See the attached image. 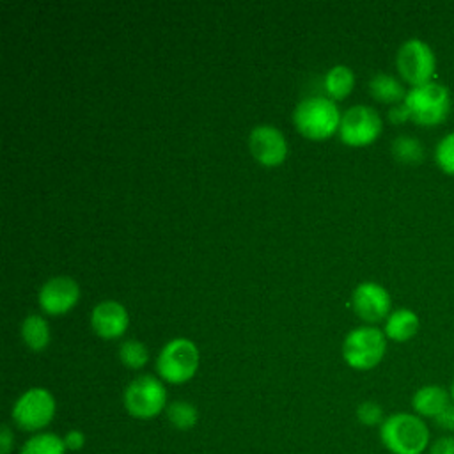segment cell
I'll return each instance as SVG.
<instances>
[{
  "label": "cell",
  "mask_w": 454,
  "mask_h": 454,
  "mask_svg": "<svg viewBox=\"0 0 454 454\" xmlns=\"http://www.w3.org/2000/svg\"><path fill=\"white\" fill-rule=\"evenodd\" d=\"M426 454H454V434H438L433 438Z\"/></svg>",
  "instance_id": "25"
},
{
  "label": "cell",
  "mask_w": 454,
  "mask_h": 454,
  "mask_svg": "<svg viewBox=\"0 0 454 454\" xmlns=\"http://www.w3.org/2000/svg\"><path fill=\"white\" fill-rule=\"evenodd\" d=\"M129 325L128 310L115 300L99 301L90 312V326L101 339H117L124 335Z\"/></svg>",
  "instance_id": "13"
},
{
  "label": "cell",
  "mask_w": 454,
  "mask_h": 454,
  "mask_svg": "<svg viewBox=\"0 0 454 454\" xmlns=\"http://www.w3.org/2000/svg\"><path fill=\"white\" fill-rule=\"evenodd\" d=\"M449 394H450V401H452V404H454V380H452V383H450V387H449Z\"/></svg>",
  "instance_id": "30"
},
{
  "label": "cell",
  "mask_w": 454,
  "mask_h": 454,
  "mask_svg": "<svg viewBox=\"0 0 454 454\" xmlns=\"http://www.w3.org/2000/svg\"><path fill=\"white\" fill-rule=\"evenodd\" d=\"M122 404L131 417L151 420L167 410V388L156 376H137L126 385L122 392Z\"/></svg>",
  "instance_id": "6"
},
{
  "label": "cell",
  "mask_w": 454,
  "mask_h": 454,
  "mask_svg": "<svg viewBox=\"0 0 454 454\" xmlns=\"http://www.w3.org/2000/svg\"><path fill=\"white\" fill-rule=\"evenodd\" d=\"M450 404L449 388L436 383L422 385L411 395V411L424 420H434Z\"/></svg>",
  "instance_id": "14"
},
{
  "label": "cell",
  "mask_w": 454,
  "mask_h": 454,
  "mask_svg": "<svg viewBox=\"0 0 454 454\" xmlns=\"http://www.w3.org/2000/svg\"><path fill=\"white\" fill-rule=\"evenodd\" d=\"M356 419L360 424L364 426H381V422L385 420V413H383V408L376 403V401H362L358 406H356Z\"/></svg>",
  "instance_id": "24"
},
{
  "label": "cell",
  "mask_w": 454,
  "mask_h": 454,
  "mask_svg": "<svg viewBox=\"0 0 454 454\" xmlns=\"http://www.w3.org/2000/svg\"><path fill=\"white\" fill-rule=\"evenodd\" d=\"M62 438H64L66 449L71 452H76L85 445V434L80 429H69Z\"/></svg>",
  "instance_id": "27"
},
{
  "label": "cell",
  "mask_w": 454,
  "mask_h": 454,
  "mask_svg": "<svg viewBox=\"0 0 454 454\" xmlns=\"http://www.w3.org/2000/svg\"><path fill=\"white\" fill-rule=\"evenodd\" d=\"M388 121L394 122V124H403V122H406V121H411V119H410V112H408L404 101L399 103V105L390 106V110H388Z\"/></svg>",
  "instance_id": "28"
},
{
  "label": "cell",
  "mask_w": 454,
  "mask_h": 454,
  "mask_svg": "<svg viewBox=\"0 0 454 454\" xmlns=\"http://www.w3.org/2000/svg\"><path fill=\"white\" fill-rule=\"evenodd\" d=\"M14 447V433L9 426H2L0 429V454H11Z\"/></svg>",
  "instance_id": "29"
},
{
  "label": "cell",
  "mask_w": 454,
  "mask_h": 454,
  "mask_svg": "<svg viewBox=\"0 0 454 454\" xmlns=\"http://www.w3.org/2000/svg\"><path fill=\"white\" fill-rule=\"evenodd\" d=\"M369 92L371 96L385 105H399L406 98V89L401 80H397L394 74L388 73H376L369 80Z\"/></svg>",
  "instance_id": "16"
},
{
  "label": "cell",
  "mask_w": 454,
  "mask_h": 454,
  "mask_svg": "<svg viewBox=\"0 0 454 454\" xmlns=\"http://www.w3.org/2000/svg\"><path fill=\"white\" fill-rule=\"evenodd\" d=\"M387 340L376 326L353 328L342 340V358L355 371L374 369L387 353Z\"/></svg>",
  "instance_id": "7"
},
{
  "label": "cell",
  "mask_w": 454,
  "mask_h": 454,
  "mask_svg": "<svg viewBox=\"0 0 454 454\" xmlns=\"http://www.w3.org/2000/svg\"><path fill=\"white\" fill-rule=\"evenodd\" d=\"M381 129V117L372 106L355 105L349 106L340 117L339 138L349 147H365L378 140Z\"/></svg>",
  "instance_id": "9"
},
{
  "label": "cell",
  "mask_w": 454,
  "mask_h": 454,
  "mask_svg": "<svg viewBox=\"0 0 454 454\" xmlns=\"http://www.w3.org/2000/svg\"><path fill=\"white\" fill-rule=\"evenodd\" d=\"M355 87V73L349 66L337 64L325 74V90L332 99H344Z\"/></svg>",
  "instance_id": "18"
},
{
  "label": "cell",
  "mask_w": 454,
  "mask_h": 454,
  "mask_svg": "<svg viewBox=\"0 0 454 454\" xmlns=\"http://www.w3.org/2000/svg\"><path fill=\"white\" fill-rule=\"evenodd\" d=\"M21 339L32 351H43L50 344L48 321L39 314H28L21 323Z\"/></svg>",
  "instance_id": "17"
},
{
  "label": "cell",
  "mask_w": 454,
  "mask_h": 454,
  "mask_svg": "<svg viewBox=\"0 0 454 454\" xmlns=\"http://www.w3.org/2000/svg\"><path fill=\"white\" fill-rule=\"evenodd\" d=\"M411 122L433 128L442 124L450 112V92L442 82L431 80L427 83L410 87L404 98Z\"/></svg>",
  "instance_id": "2"
},
{
  "label": "cell",
  "mask_w": 454,
  "mask_h": 454,
  "mask_svg": "<svg viewBox=\"0 0 454 454\" xmlns=\"http://www.w3.org/2000/svg\"><path fill=\"white\" fill-rule=\"evenodd\" d=\"M119 358L128 369H142L149 360V351L144 342L128 339L119 346Z\"/></svg>",
  "instance_id": "22"
},
{
  "label": "cell",
  "mask_w": 454,
  "mask_h": 454,
  "mask_svg": "<svg viewBox=\"0 0 454 454\" xmlns=\"http://www.w3.org/2000/svg\"><path fill=\"white\" fill-rule=\"evenodd\" d=\"M395 67L406 83L417 87L434 80L436 57L424 39L411 37L399 46L395 53Z\"/></svg>",
  "instance_id": "8"
},
{
  "label": "cell",
  "mask_w": 454,
  "mask_h": 454,
  "mask_svg": "<svg viewBox=\"0 0 454 454\" xmlns=\"http://www.w3.org/2000/svg\"><path fill=\"white\" fill-rule=\"evenodd\" d=\"M248 147L252 156L266 165H280L287 156V140L284 133L271 124H259L248 135Z\"/></svg>",
  "instance_id": "11"
},
{
  "label": "cell",
  "mask_w": 454,
  "mask_h": 454,
  "mask_svg": "<svg viewBox=\"0 0 454 454\" xmlns=\"http://www.w3.org/2000/svg\"><path fill=\"white\" fill-rule=\"evenodd\" d=\"M66 452L67 449H66L64 438L50 431H41L28 436L18 450V454H66Z\"/></svg>",
  "instance_id": "19"
},
{
  "label": "cell",
  "mask_w": 454,
  "mask_h": 454,
  "mask_svg": "<svg viewBox=\"0 0 454 454\" xmlns=\"http://www.w3.org/2000/svg\"><path fill=\"white\" fill-rule=\"evenodd\" d=\"M419 328H420V319L415 314V310L408 307H399L387 316L383 333L388 340L408 342L419 333Z\"/></svg>",
  "instance_id": "15"
},
{
  "label": "cell",
  "mask_w": 454,
  "mask_h": 454,
  "mask_svg": "<svg viewBox=\"0 0 454 454\" xmlns=\"http://www.w3.org/2000/svg\"><path fill=\"white\" fill-rule=\"evenodd\" d=\"M351 307L355 314L365 323H378L387 319V316L392 312V298L381 284L365 280L353 289Z\"/></svg>",
  "instance_id": "10"
},
{
  "label": "cell",
  "mask_w": 454,
  "mask_h": 454,
  "mask_svg": "<svg viewBox=\"0 0 454 454\" xmlns=\"http://www.w3.org/2000/svg\"><path fill=\"white\" fill-rule=\"evenodd\" d=\"M57 413V401L48 388L32 387L25 390L12 404L11 419L18 429L41 433L51 424Z\"/></svg>",
  "instance_id": "5"
},
{
  "label": "cell",
  "mask_w": 454,
  "mask_h": 454,
  "mask_svg": "<svg viewBox=\"0 0 454 454\" xmlns=\"http://www.w3.org/2000/svg\"><path fill=\"white\" fill-rule=\"evenodd\" d=\"M199 348L186 337L168 340L158 353L156 372L161 381L181 385L190 381L199 369Z\"/></svg>",
  "instance_id": "4"
},
{
  "label": "cell",
  "mask_w": 454,
  "mask_h": 454,
  "mask_svg": "<svg viewBox=\"0 0 454 454\" xmlns=\"http://www.w3.org/2000/svg\"><path fill=\"white\" fill-rule=\"evenodd\" d=\"M80 298V287L71 277H51L48 278L37 294L39 307L51 316H62L71 310Z\"/></svg>",
  "instance_id": "12"
},
{
  "label": "cell",
  "mask_w": 454,
  "mask_h": 454,
  "mask_svg": "<svg viewBox=\"0 0 454 454\" xmlns=\"http://www.w3.org/2000/svg\"><path fill=\"white\" fill-rule=\"evenodd\" d=\"M340 117L335 101L325 96L305 98L293 112L294 128L310 140H323L339 131Z\"/></svg>",
  "instance_id": "3"
},
{
  "label": "cell",
  "mask_w": 454,
  "mask_h": 454,
  "mask_svg": "<svg viewBox=\"0 0 454 454\" xmlns=\"http://www.w3.org/2000/svg\"><path fill=\"white\" fill-rule=\"evenodd\" d=\"M434 161L443 174L454 176V131H449L436 142Z\"/></svg>",
  "instance_id": "23"
},
{
  "label": "cell",
  "mask_w": 454,
  "mask_h": 454,
  "mask_svg": "<svg viewBox=\"0 0 454 454\" xmlns=\"http://www.w3.org/2000/svg\"><path fill=\"white\" fill-rule=\"evenodd\" d=\"M380 442L390 454H426L433 436L427 420L413 411H395L381 422Z\"/></svg>",
  "instance_id": "1"
},
{
  "label": "cell",
  "mask_w": 454,
  "mask_h": 454,
  "mask_svg": "<svg viewBox=\"0 0 454 454\" xmlns=\"http://www.w3.org/2000/svg\"><path fill=\"white\" fill-rule=\"evenodd\" d=\"M392 156L406 165H415L424 160V145L411 135H399L390 145Z\"/></svg>",
  "instance_id": "21"
},
{
  "label": "cell",
  "mask_w": 454,
  "mask_h": 454,
  "mask_svg": "<svg viewBox=\"0 0 454 454\" xmlns=\"http://www.w3.org/2000/svg\"><path fill=\"white\" fill-rule=\"evenodd\" d=\"M433 422L442 434H454V404L447 406Z\"/></svg>",
  "instance_id": "26"
},
{
  "label": "cell",
  "mask_w": 454,
  "mask_h": 454,
  "mask_svg": "<svg viewBox=\"0 0 454 454\" xmlns=\"http://www.w3.org/2000/svg\"><path fill=\"white\" fill-rule=\"evenodd\" d=\"M165 415L168 424L177 431H190L192 427H195L199 420L197 408L190 401H183V399L168 403Z\"/></svg>",
  "instance_id": "20"
}]
</instances>
